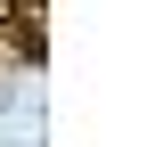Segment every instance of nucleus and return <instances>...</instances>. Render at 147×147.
Returning <instances> with one entry per match:
<instances>
[{
	"instance_id": "f257e3e1",
	"label": "nucleus",
	"mask_w": 147,
	"mask_h": 147,
	"mask_svg": "<svg viewBox=\"0 0 147 147\" xmlns=\"http://www.w3.org/2000/svg\"><path fill=\"white\" fill-rule=\"evenodd\" d=\"M0 8H16V0H0Z\"/></svg>"
}]
</instances>
